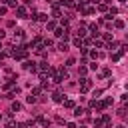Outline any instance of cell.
Returning <instances> with one entry per match:
<instances>
[{"label": "cell", "mask_w": 128, "mask_h": 128, "mask_svg": "<svg viewBox=\"0 0 128 128\" xmlns=\"http://www.w3.org/2000/svg\"><path fill=\"white\" fill-rule=\"evenodd\" d=\"M90 88H92V82H90L88 78H82V86H80V92H84V94H86Z\"/></svg>", "instance_id": "1"}, {"label": "cell", "mask_w": 128, "mask_h": 128, "mask_svg": "<svg viewBox=\"0 0 128 128\" xmlns=\"http://www.w3.org/2000/svg\"><path fill=\"white\" fill-rule=\"evenodd\" d=\"M34 18H36L38 22H48V14H44V12H36Z\"/></svg>", "instance_id": "2"}, {"label": "cell", "mask_w": 128, "mask_h": 128, "mask_svg": "<svg viewBox=\"0 0 128 128\" xmlns=\"http://www.w3.org/2000/svg\"><path fill=\"white\" fill-rule=\"evenodd\" d=\"M16 14H18V18H28V12H26V8H24V6H18Z\"/></svg>", "instance_id": "3"}, {"label": "cell", "mask_w": 128, "mask_h": 128, "mask_svg": "<svg viewBox=\"0 0 128 128\" xmlns=\"http://www.w3.org/2000/svg\"><path fill=\"white\" fill-rule=\"evenodd\" d=\"M58 50H60V52H68V50H70V46H68V42H64V40H62V42L58 44Z\"/></svg>", "instance_id": "4"}, {"label": "cell", "mask_w": 128, "mask_h": 128, "mask_svg": "<svg viewBox=\"0 0 128 128\" xmlns=\"http://www.w3.org/2000/svg\"><path fill=\"white\" fill-rule=\"evenodd\" d=\"M52 100H54V102H62V92H60V90L54 92V94H52Z\"/></svg>", "instance_id": "5"}, {"label": "cell", "mask_w": 128, "mask_h": 128, "mask_svg": "<svg viewBox=\"0 0 128 128\" xmlns=\"http://www.w3.org/2000/svg\"><path fill=\"white\" fill-rule=\"evenodd\" d=\"M22 110V104L20 102H12V112H20Z\"/></svg>", "instance_id": "6"}, {"label": "cell", "mask_w": 128, "mask_h": 128, "mask_svg": "<svg viewBox=\"0 0 128 128\" xmlns=\"http://www.w3.org/2000/svg\"><path fill=\"white\" fill-rule=\"evenodd\" d=\"M114 28L122 30V28H124V20H116V22H114Z\"/></svg>", "instance_id": "7"}, {"label": "cell", "mask_w": 128, "mask_h": 128, "mask_svg": "<svg viewBox=\"0 0 128 128\" xmlns=\"http://www.w3.org/2000/svg\"><path fill=\"white\" fill-rule=\"evenodd\" d=\"M82 114H84V110L80 106H74V116H82Z\"/></svg>", "instance_id": "8"}, {"label": "cell", "mask_w": 128, "mask_h": 128, "mask_svg": "<svg viewBox=\"0 0 128 128\" xmlns=\"http://www.w3.org/2000/svg\"><path fill=\"white\" fill-rule=\"evenodd\" d=\"M78 74H80V76H86V74H88V68H86V66H80Z\"/></svg>", "instance_id": "9"}, {"label": "cell", "mask_w": 128, "mask_h": 128, "mask_svg": "<svg viewBox=\"0 0 128 128\" xmlns=\"http://www.w3.org/2000/svg\"><path fill=\"white\" fill-rule=\"evenodd\" d=\"M46 28L52 32V30H56V24H54V22H46Z\"/></svg>", "instance_id": "10"}, {"label": "cell", "mask_w": 128, "mask_h": 128, "mask_svg": "<svg viewBox=\"0 0 128 128\" xmlns=\"http://www.w3.org/2000/svg\"><path fill=\"white\" fill-rule=\"evenodd\" d=\"M16 38L18 40H24V30H16Z\"/></svg>", "instance_id": "11"}, {"label": "cell", "mask_w": 128, "mask_h": 128, "mask_svg": "<svg viewBox=\"0 0 128 128\" xmlns=\"http://www.w3.org/2000/svg\"><path fill=\"white\" fill-rule=\"evenodd\" d=\"M74 46H78V48H82L84 44H82V38H74Z\"/></svg>", "instance_id": "12"}, {"label": "cell", "mask_w": 128, "mask_h": 128, "mask_svg": "<svg viewBox=\"0 0 128 128\" xmlns=\"http://www.w3.org/2000/svg\"><path fill=\"white\" fill-rule=\"evenodd\" d=\"M64 106H66V108H74L76 104H74V100H66V102H64Z\"/></svg>", "instance_id": "13"}, {"label": "cell", "mask_w": 128, "mask_h": 128, "mask_svg": "<svg viewBox=\"0 0 128 128\" xmlns=\"http://www.w3.org/2000/svg\"><path fill=\"white\" fill-rule=\"evenodd\" d=\"M64 32H66V30H64V28H56V30H54V34H56V36H62V34H64Z\"/></svg>", "instance_id": "14"}, {"label": "cell", "mask_w": 128, "mask_h": 128, "mask_svg": "<svg viewBox=\"0 0 128 128\" xmlns=\"http://www.w3.org/2000/svg\"><path fill=\"white\" fill-rule=\"evenodd\" d=\"M26 102H28V104H34V102H36V96H32V94H30V96L26 98Z\"/></svg>", "instance_id": "15"}, {"label": "cell", "mask_w": 128, "mask_h": 128, "mask_svg": "<svg viewBox=\"0 0 128 128\" xmlns=\"http://www.w3.org/2000/svg\"><path fill=\"white\" fill-rule=\"evenodd\" d=\"M94 128H102V120H100V118L94 120Z\"/></svg>", "instance_id": "16"}, {"label": "cell", "mask_w": 128, "mask_h": 128, "mask_svg": "<svg viewBox=\"0 0 128 128\" xmlns=\"http://www.w3.org/2000/svg\"><path fill=\"white\" fill-rule=\"evenodd\" d=\"M98 10H100V12H106L108 6H106V4H98Z\"/></svg>", "instance_id": "17"}, {"label": "cell", "mask_w": 128, "mask_h": 128, "mask_svg": "<svg viewBox=\"0 0 128 128\" xmlns=\"http://www.w3.org/2000/svg\"><path fill=\"white\" fill-rule=\"evenodd\" d=\"M54 18H60V8L54 6Z\"/></svg>", "instance_id": "18"}, {"label": "cell", "mask_w": 128, "mask_h": 128, "mask_svg": "<svg viewBox=\"0 0 128 128\" xmlns=\"http://www.w3.org/2000/svg\"><path fill=\"white\" fill-rule=\"evenodd\" d=\"M76 34H78V36H80V38H82V36H84V34H86V30H84V28H78V30H76Z\"/></svg>", "instance_id": "19"}, {"label": "cell", "mask_w": 128, "mask_h": 128, "mask_svg": "<svg viewBox=\"0 0 128 128\" xmlns=\"http://www.w3.org/2000/svg\"><path fill=\"white\" fill-rule=\"evenodd\" d=\"M120 58H122V56H120V54H118V52H116V54H112V62H118V60H120Z\"/></svg>", "instance_id": "20"}, {"label": "cell", "mask_w": 128, "mask_h": 128, "mask_svg": "<svg viewBox=\"0 0 128 128\" xmlns=\"http://www.w3.org/2000/svg\"><path fill=\"white\" fill-rule=\"evenodd\" d=\"M74 64H76V60H74V58H68V62H66V66L70 68V66H74Z\"/></svg>", "instance_id": "21"}, {"label": "cell", "mask_w": 128, "mask_h": 128, "mask_svg": "<svg viewBox=\"0 0 128 128\" xmlns=\"http://www.w3.org/2000/svg\"><path fill=\"white\" fill-rule=\"evenodd\" d=\"M40 92H42L40 88H34V90H32V96H40Z\"/></svg>", "instance_id": "22"}, {"label": "cell", "mask_w": 128, "mask_h": 128, "mask_svg": "<svg viewBox=\"0 0 128 128\" xmlns=\"http://www.w3.org/2000/svg\"><path fill=\"white\" fill-rule=\"evenodd\" d=\"M118 116H122V118H124V116H126V110H124V108H120V110H118Z\"/></svg>", "instance_id": "23"}, {"label": "cell", "mask_w": 128, "mask_h": 128, "mask_svg": "<svg viewBox=\"0 0 128 128\" xmlns=\"http://www.w3.org/2000/svg\"><path fill=\"white\" fill-rule=\"evenodd\" d=\"M18 128H28V124H26V122H22V124H18Z\"/></svg>", "instance_id": "24"}, {"label": "cell", "mask_w": 128, "mask_h": 128, "mask_svg": "<svg viewBox=\"0 0 128 128\" xmlns=\"http://www.w3.org/2000/svg\"><path fill=\"white\" fill-rule=\"evenodd\" d=\"M4 58H6V52H0V62H2Z\"/></svg>", "instance_id": "25"}, {"label": "cell", "mask_w": 128, "mask_h": 128, "mask_svg": "<svg viewBox=\"0 0 128 128\" xmlns=\"http://www.w3.org/2000/svg\"><path fill=\"white\" fill-rule=\"evenodd\" d=\"M4 36H6V32H4V30H0V40H2Z\"/></svg>", "instance_id": "26"}, {"label": "cell", "mask_w": 128, "mask_h": 128, "mask_svg": "<svg viewBox=\"0 0 128 128\" xmlns=\"http://www.w3.org/2000/svg\"><path fill=\"white\" fill-rule=\"evenodd\" d=\"M86 2H88V0H80V4H86Z\"/></svg>", "instance_id": "27"}, {"label": "cell", "mask_w": 128, "mask_h": 128, "mask_svg": "<svg viewBox=\"0 0 128 128\" xmlns=\"http://www.w3.org/2000/svg\"><path fill=\"white\" fill-rule=\"evenodd\" d=\"M118 128H126V126H124V124H120V126H118Z\"/></svg>", "instance_id": "28"}, {"label": "cell", "mask_w": 128, "mask_h": 128, "mask_svg": "<svg viewBox=\"0 0 128 128\" xmlns=\"http://www.w3.org/2000/svg\"><path fill=\"white\" fill-rule=\"evenodd\" d=\"M0 88H2V84H0Z\"/></svg>", "instance_id": "29"}]
</instances>
